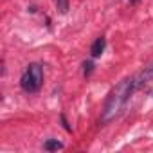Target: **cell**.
<instances>
[{"mask_svg":"<svg viewBox=\"0 0 153 153\" xmlns=\"http://www.w3.org/2000/svg\"><path fill=\"white\" fill-rule=\"evenodd\" d=\"M43 85V68L38 63H31L25 67L22 78H20V87L27 94H34L42 88Z\"/></svg>","mask_w":153,"mask_h":153,"instance_id":"cell-2","label":"cell"},{"mask_svg":"<svg viewBox=\"0 0 153 153\" xmlns=\"http://www.w3.org/2000/svg\"><path fill=\"white\" fill-rule=\"evenodd\" d=\"M105 49H106V40H105V36H99V38L92 43V47H90V56H92V58H99V56L105 52Z\"/></svg>","mask_w":153,"mask_h":153,"instance_id":"cell-4","label":"cell"},{"mask_svg":"<svg viewBox=\"0 0 153 153\" xmlns=\"http://www.w3.org/2000/svg\"><path fill=\"white\" fill-rule=\"evenodd\" d=\"M135 83H133V76L131 78H126L123 79L108 96L106 103H105V108H103V114H101V124H108L112 123L119 114L121 110L124 108L126 101L130 99V96L135 92Z\"/></svg>","mask_w":153,"mask_h":153,"instance_id":"cell-1","label":"cell"},{"mask_svg":"<svg viewBox=\"0 0 153 153\" xmlns=\"http://www.w3.org/2000/svg\"><path fill=\"white\" fill-rule=\"evenodd\" d=\"M43 149L47 151H58V149H63V142H59L58 139H49L43 142Z\"/></svg>","mask_w":153,"mask_h":153,"instance_id":"cell-5","label":"cell"},{"mask_svg":"<svg viewBox=\"0 0 153 153\" xmlns=\"http://www.w3.org/2000/svg\"><path fill=\"white\" fill-rule=\"evenodd\" d=\"M151 79H153V61H151L148 67H144V70H140L139 74H135V76H133L135 88H137V90H139V88H142V87H144V85H148Z\"/></svg>","mask_w":153,"mask_h":153,"instance_id":"cell-3","label":"cell"},{"mask_svg":"<svg viewBox=\"0 0 153 153\" xmlns=\"http://www.w3.org/2000/svg\"><path fill=\"white\" fill-rule=\"evenodd\" d=\"M131 2H139V0H131Z\"/></svg>","mask_w":153,"mask_h":153,"instance_id":"cell-8","label":"cell"},{"mask_svg":"<svg viewBox=\"0 0 153 153\" xmlns=\"http://www.w3.org/2000/svg\"><path fill=\"white\" fill-rule=\"evenodd\" d=\"M56 7L61 15H65L68 11V0H56Z\"/></svg>","mask_w":153,"mask_h":153,"instance_id":"cell-6","label":"cell"},{"mask_svg":"<svg viewBox=\"0 0 153 153\" xmlns=\"http://www.w3.org/2000/svg\"><path fill=\"white\" fill-rule=\"evenodd\" d=\"M92 70H94V63H92V61H85V63H83V72H85V76H90Z\"/></svg>","mask_w":153,"mask_h":153,"instance_id":"cell-7","label":"cell"}]
</instances>
